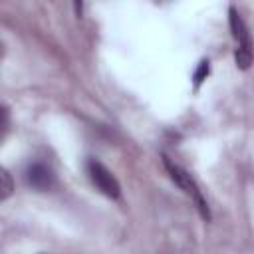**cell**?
Here are the masks:
<instances>
[{"instance_id":"8992f818","label":"cell","mask_w":254,"mask_h":254,"mask_svg":"<svg viewBox=\"0 0 254 254\" xmlns=\"http://www.w3.org/2000/svg\"><path fill=\"white\" fill-rule=\"evenodd\" d=\"M0 179H2V200H6L12 192H14V183H12V175L6 171V169H2V175H0Z\"/></svg>"},{"instance_id":"277c9868","label":"cell","mask_w":254,"mask_h":254,"mask_svg":"<svg viewBox=\"0 0 254 254\" xmlns=\"http://www.w3.org/2000/svg\"><path fill=\"white\" fill-rule=\"evenodd\" d=\"M24 177H26V183L40 192H48L56 187V173L46 163H38V161L30 163L26 167Z\"/></svg>"},{"instance_id":"3957f363","label":"cell","mask_w":254,"mask_h":254,"mask_svg":"<svg viewBox=\"0 0 254 254\" xmlns=\"http://www.w3.org/2000/svg\"><path fill=\"white\" fill-rule=\"evenodd\" d=\"M85 171H87L89 181L95 185V189L101 194H105L107 198H119L121 196V185H119V181L115 179V175L103 163H99L97 159H87Z\"/></svg>"},{"instance_id":"5b68a950","label":"cell","mask_w":254,"mask_h":254,"mask_svg":"<svg viewBox=\"0 0 254 254\" xmlns=\"http://www.w3.org/2000/svg\"><path fill=\"white\" fill-rule=\"evenodd\" d=\"M208 71H210V64H208V60H202L200 64H198V67H196V71H194V75H192V81H194V87H198L204 79H206V75H208Z\"/></svg>"},{"instance_id":"6da1fadb","label":"cell","mask_w":254,"mask_h":254,"mask_svg":"<svg viewBox=\"0 0 254 254\" xmlns=\"http://www.w3.org/2000/svg\"><path fill=\"white\" fill-rule=\"evenodd\" d=\"M163 165H165L169 177L173 179V183H175L179 189H183V190L194 200L196 210H198V214L202 216V220L208 222V220H210V208H208V202H206L202 190L198 189L196 181L192 179V175H190L187 169H183L181 165H177V163H175L171 157H167V155H163Z\"/></svg>"},{"instance_id":"7a4b0ae2","label":"cell","mask_w":254,"mask_h":254,"mask_svg":"<svg viewBox=\"0 0 254 254\" xmlns=\"http://www.w3.org/2000/svg\"><path fill=\"white\" fill-rule=\"evenodd\" d=\"M228 24H230V32L232 38L236 40V52H234V62L238 69H248L254 62V44L250 38V32L242 20V16L238 14V10L234 6L228 8Z\"/></svg>"}]
</instances>
